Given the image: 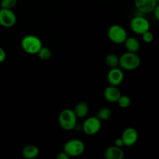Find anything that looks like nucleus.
I'll return each mask as SVG.
<instances>
[{
    "mask_svg": "<svg viewBox=\"0 0 159 159\" xmlns=\"http://www.w3.org/2000/svg\"><path fill=\"white\" fill-rule=\"evenodd\" d=\"M78 117L74 110L71 109H64L58 116V123L61 127L65 130H72L77 125Z\"/></svg>",
    "mask_w": 159,
    "mask_h": 159,
    "instance_id": "nucleus-1",
    "label": "nucleus"
},
{
    "mask_svg": "<svg viewBox=\"0 0 159 159\" xmlns=\"http://www.w3.org/2000/svg\"><path fill=\"white\" fill-rule=\"evenodd\" d=\"M141 65V58L137 53L127 52L124 53L120 57L119 66L124 70L133 71L137 69Z\"/></svg>",
    "mask_w": 159,
    "mask_h": 159,
    "instance_id": "nucleus-2",
    "label": "nucleus"
},
{
    "mask_svg": "<svg viewBox=\"0 0 159 159\" xmlns=\"http://www.w3.org/2000/svg\"><path fill=\"white\" fill-rule=\"evenodd\" d=\"M42 46L41 40L32 34L25 36L21 40L22 49L29 54H37Z\"/></svg>",
    "mask_w": 159,
    "mask_h": 159,
    "instance_id": "nucleus-3",
    "label": "nucleus"
},
{
    "mask_svg": "<svg viewBox=\"0 0 159 159\" xmlns=\"http://www.w3.org/2000/svg\"><path fill=\"white\" fill-rule=\"evenodd\" d=\"M85 149L83 141L79 139H71L65 143L63 151L69 157H78L84 153Z\"/></svg>",
    "mask_w": 159,
    "mask_h": 159,
    "instance_id": "nucleus-4",
    "label": "nucleus"
},
{
    "mask_svg": "<svg viewBox=\"0 0 159 159\" xmlns=\"http://www.w3.org/2000/svg\"><path fill=\"white\" fill-rule=\"evenodd\" d=\"M107 36L110 41L116 44H121L125 42L127 38V33L125 28L120 25H112L107 31Z\"/></svg>",
    "mask_w": 159,
    "mask_h": 159,
    "instance_id": "nucleus-5",
    "label": "nucleus"
},
{
    "mask_svg": "<svg viewBox=\"0 0 159 159\" xmlns=\"http://www.w3.org/2000/svg\"><path fill=\"white\" fill-rule=\"evenodd\" d=\"M102 127V122L97 116H90L84 121L82 130L89 136L96 134Z\"/></svg>",
    "mask_w": 159,
    "mask_h": 159,
    "instance_id": "nucleus-6",
    "label": "nucleus"
},
{
    "mask_svg": "<svg viewBox=\"0 0 159 159\" xmlns=\"http://www.w3.org/2000/svg\"><path fill=\"white\" fill-rule=\"evenodd\" d=\"M131 30L137 34H143L146 31L150 30V23L144 16H134L130 23Z\"/></svg>",
    "mask_w": 159,
    "mask_h": 159,
    "instance_id": "nucleus-7",
    "label": "nucleus"
},
{
    "mask_svg": "<svg viewBox=\"0 0 159 159\" xmlns=\"http://www.w3.org/2000/svg\"><path fill=\"white\" fill-rule=\"evenodd\" d=\"M16 16L12 9H0V25L3 27L9 28L16 23Z\"/></svg>",
    "mask_w": 159,
    "mask_h": 159,
    "instance_id": "nucleus-8",
    "label": "nucleus"
},
{
    "mask_svg": "<svg viewBox=\"0 0 159 159\" xmlns=\"http://www.w3.org/2000/svg\"><path fill=\"white\" fill-rule=\"evenodd\" d=\"M124 79V71H122V68H119V67L110 68L107 74V81H108L109 84L111 85L118 86L122 83Z\"/></svg>",
    "mask_w": 159,
    "mask_h": 159,
    "instance_id": "nucleus-9",
    "label": "nucleus"
},
{
    "mask_svg": "<svg viewBox=\"0 0 159 159\" xmlns=\"http://www.w3.org/2000/svg\"><path fill=\"white\" fill-rule=\"evenodd\" d=\"M135 7L143 14H149L153 12L158 5L157 0H134Z\"/></svg>",
    "mask_w": 159,
    "mask_h": 159,
    "instance_id": "nucleus-10",
    "label": "nucleus"
},
{
    "mask_svg": "<svg viewBox=\"0 0 159 159\" xmlns=\"http://www.w3.org/2000/svg\"><path fill=\"white\" fill-rule=\"evenodd\" d=\"M120 138L123 140L124 146L130 147L138 141V132L134 127H127L123 131Z\"/></svg>",
    "mask_w": 159,
    "mask_h": 159,
    "instance_id": "nucleus-11",
    "label": "nucleus"
},
{
    "mask_svg": "<svg viewBox=\"0 0 159 159\" xmlns=\"http://www.w3.org/2000/svg\"><path fill=\"white\" fill-rule=\"evenodd\" d=\"M121 93L117 86L110 85L104 89L103 96L107 101L110 102H116L121 96Z\"/></svg>",
    "mask_w": 159,
    "mask_h": 159,
    "instance_id": "nucleus-12",
    "label": "nucleus"
},
{
    "mask_svg": "<svg viewBox=\"0 0 159 159\" xmlns=\"http://www.w3.org/2000/svg\"><path fill=\"white\" fill-rule=\"evenodd\" d=\"M104 157L107 159H123L124 158V152L122 148L116 145L110 146L105 150Z\"/></svg>",
    "mask_w": 159,
    "mask_h": 159,
    "instance_id": "nucleus-13",
    "label": "nucleus"
},
{
    "mask_svg": "<svg viewBox=\"0 0 159 159\" xmlns=\"http://www.w3.org/2000/svg\"><path fill=\"white\" fill-rule=\"evenodd\" d=\"M40 151L36 145L34 144H28L23 147L22 150V155L23 158L26 159H34L38 156Z\"/></svg>",
    "mask_w": 159,
    "mask_h": 159,
    "instance_id": "nucleus-14",
    "label": "nucleus"
},
{
    "mask_svg": "<svg viewBox=\"0 0 159 159\" xmlns=\"http://www.w3.org/2000/svg\"><path fill=\"white\" fill-rule=\"evenodd\" d=\"M73 110L78 118H85L89 113V106L85 102L81 101L78 102Z\"/></svg>",
    "mask_w": 159,
    "mask_h": 159,
    "instance_id": "nucleus-15",
    "label": "nucleus"
},
{
    "mask_svg": "<svg viewBox=\"0 0 159 159\" xmlns=\"http://www.w3.org/2000/svg\"><path fill=\"white\" fill-rule=\"evenodd\" d=\"M124 44H125L126 49L129 52L137 53L138 50L140 49V43L138 39L135 38V37H127L125 42H124Z\"/></svg>",
    "mask_w": 159,
    "mask_h": 159,
    "instance_id": "nucleus-16",
    "label": "nucleus"
},
{
    "mask_svg": "<svg viewBox=\"0 0 159 159\" xmlns=\"http://www.w3.org/2000/svg\"><path fill=\"white\" fill-rule=\"evenodd\" d=\"M105 62L107 66L110 67V68H116V67H119L120 57L116 54L110 53L106 56Z\"/></svg>",
    "mask_w": 159,
    "mask_h": 159,
    "instance_id": "nucleus-17",
    "label": "nucleus"
},
{
    "mask_svg": "<svg viewBox=\"0 0 159 159\" xmlns=\"http://www.w3.org/2000/svg\"><path fill=\"white\" fill-rule=\"evenodd\" d=\"M112 115H113V112L108 107H103V108H101L99 110V112L97 113V116L101 121L102 120H108L109 119L112 117Z\"/></svg>",
    "mask_w": 159,
    "mask_h": 159,
    "instance_id": "nucleus-18",
    "label": "nucleus"
},
{
    "mask_svg": "<svg viewBox=\"0 0 159 159\" xmlns=\"http://www.w3.org/2000/svg\"><path fill=\"white\" fill-rule=\"evenodd\" d=\"M39 58L42 61H48L51 58V51L48 47H43L42 46L40 51L37 53Z\"/></svg>",
    "mask_w": 159,
    "mask_h": 159,
    "instance_id": "nucleus-19",
    "label": "nucleus"
},
{
    "mask_svg": "<svg viewBox=\"0 0 159 159\" xmlns=\"http://www.w3.org/2000/svg\"><path fill=\"white\" fill-rule=\"evenodd\" d=\"M116 102H117L120 107L125 109L130 107V103H131V100H130V98L127 95H121Z\"/></svg>",
    "mask_w": 159,
    "mask_h": 159,
    "instance_id": "nucleus-20",
    "label": "nucleus"
},
{
    "mask_svg": "<svg viewBox=\"0 0 159 159\" xmlns=\"http://www.w3.org/2000/svg\"><path fill=\"white\" fill-rule=\"evenodd\" d=\"M1 8L12 9L17 5V0H2Z\"/></svg>",
    "mask_w": 159,
    "mask_h": 159,
    "instance_id": "nucleus-21",
    "label": "nucleus"
},
{
    "mask_svg": "<svg viewBox=\"0 0 159 159\" xmlns=\"http://www.w3.org/2000/svg\"><path fill=\"white\" fill-rule=\"evenodd\" d=\"M141 35H142L143 40H144L145 43H150L154 40V34L153 33L151 32L150 30L146 31L145 33H144V34H141Z\"/></svg>",
    "mask_w": 159,
    "mask_h": 159,
    "instance_id": "nucleus-22",
    "label": "nucleus"
},
{
    "mask_svg": "<svg viewBox=\"0 0 159 159\" xmlns=\"http://www.w3.org/2000/svg\"><path fill=\"white\" fill-rule=\"evenodd\" d=\"M6 58V53L2 48L0 47V63L4 61Z\"/></svg>",
    "mask_w": 159,
    "mask_h": 159,
    "instance_id": "nucleus-23",
    "label": "nucleus"
},
{
    "mask_svg": "<svg viewBox=\"0 0 159 159\" xmlns=\"http://www.w3.org/2000/svg\"><path fill=\"white\" fill-rule=\"evenodd\" d=\"M56 158L57 159H69L70 157L68 156V155H67V154L63 151V152H59V153L57 154V156H56Z\"/></svg>",
    "mask_w": 159,
    "mask_h": 159,
    "instance_id": "nucleus-24",
    "label": "nucleus"
},
{
    "mask_svg": "<svg viewBox=\"0 0 159 159\" xmlns=\"http://www.w3.org/2000/svg\"><path fill=\"white\" fill-rule=\"evenodd\" d=\"M114 145L117 146V147H120V148H122L123 146H124V142H123V140L121 139V138H117V139L115 140V144H114Z\"/></svg>",
    "mask_w": 159,
    "mask_h": 159,
    "instance_id": "nucleus-25",
    "label": "nucleus"
},
{
    "mask_svg": "<svg viewBox=\"0 0 159 159\" xmlns=\"http://www.w3.org/2000/svg\"><path fill=\"white\" fill-rule=\"evenodd\" d=\"M153 12H154V15H155V19H156L158 21H159V3L156 6L155 10L153 11Z\"/></svg>",
    "mask_w": 159,
    "mask_h": 159,
    "instance_id": "nucleus-26",
    "label": "nucleus"
},
{
    "mask_svg": "<svg viewBox=\"0 0 159 159\" xmlns=\"http://www.w3.org/2000/svg\"><path fill=\"white\" fill-rule=\"evenodd\" d=\"M157 2H158V4L159 3V0H157Z\"/></svg>",
    "mask_w": 159,
    "mask_h": 159,
    "instance_id": "nucleus-27",
    "label": "nucleus"
}]
</instances>
